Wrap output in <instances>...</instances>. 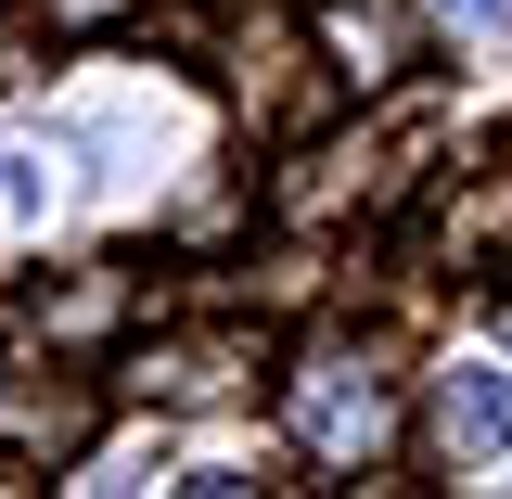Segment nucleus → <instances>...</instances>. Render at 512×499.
<instances>
[{"mask_svg": "<svg viewBox=\"0 0 512 499\" xmlns=\"http://www.w3.org/2000/svg\"><path fill=\"white\" fill-rule=\"evenodd\" d=\"M116 308H128V282H116V269H90V282H64V295H39V333H64V346H90V333H103Z\"/></svg>", "mask_w": 512, "mask_h": 499, "instance_id": "nucleus-8", "label": "nucleus"}, {"mask_svg": "<svg viewBox=\"0 0 512 499\" xmlns=\"http://www.w3.org/2000/svg\"><path fill=\"white\" fill-rule=\"evenodd\" d=\"M320 64H333L346 90H384V77L410 64V26H397L384 0H359V13H333V26H320Z\"/></svg>", "mask_w": 512, "mask_h": 499, "instance_id": "nucleus-5", "label": "nucleus"}, {"mask_svg": "<svg viewBox=\"0 0 512 499\" xmlns=\"http://www.w3.org/2000/svg\"><path fill=\"white\" fill-rule=\"evenodd\" d=\"M423 436H436V461H500V448H512V384L500 372H436Z\"/></svg>", "mask_w": 512, "mask_h": 499, "instance_id": "nucleus-4", "label": "nucleus"}, {"mask_svg": "<svg viewBox=\"0 0 512 499\" xmlns=\"http://www.w3.org/2000/svg\"><path fill=\"white\" fill-rule=\"evenodd\" d=\"M90 423H103L90 384H13L0 372V461H26V474H39V461H77Z\"/></svg>", "mask_w": 512, "mask_h": 499, "instance_id": "nucleus-3", "label": "nucleus"}, {"mask_svg": "<svg viewBox=\"0 0 512 499\" xmlns=\"http://www.w3.org/2000/svg\"><path fill=\"white\" fill-rule=\"evenodd\" d=\"M231 103H244L269 141H295V128H320L333 103H346V77H333V64H308V39H295L282 13H256L244 39H231Z\"/></svg>", "mask_w": 512, "mask_h": 499, "instance_id": "nucleus-1", "label": "nucleus"}, {"mask_svg": "<svg viewBox=\"0 0 512 499\" xmlns=\"http://www.w3.org/2000/svg\"><path fill=\"white\" fill-rule=\"evenodd\" d=\"M461 13H500V0H461Z\"/></svg>", "mask_w": 512, "mask_h": 499, "instance_id": "nucleus-10", "label": "nucleus"}, {"mask_svg": "<svg viewBox=\"0 0 512 499\" xmlns=\"http://www.w3.org/2000/svg\"><path fill=\"white\" fill-rule=\"evenodd\" d=\"M256 372V333H180V346H154L141 359V397L167 384V397H218V384H244Z\"/></svg>", "mask_w": 512, "mask_h": 499, "instance_id": "nucleus-6", "label": "nucleus"}, {"mask_svg": "<svg viewBox=\"0 0 512 499\" xmlns=\"http://www.w3.org/2000/svg\"><path fill=\"white\" fill-rule=\"evenodd\" d=\"M141 13H154V0H52V39H116Z\"/></svg>", "mask_w": 512, "mask_h": 499, "instance_id": "nucleus-9", "label": "nucleus"}, {"mask_svg": "<svg viewBox=\"0 0 512 499\" xmlns=\"http://www.w3.org/2000/svg\"><path fill=\"white\" fill-rule=\"evenodd\" d=\"M295 436H308L320 461H346V474L397 436V397H384V359H372V346H359V359H346V346H320L308 372H295Z\"/></svg>", "mask_w": 512, "mask_h": 499, "instance_id": "nucleus-2", "label": "nucleus"}, {"mask_svg": "<svg viewBox=\"0 0 512 499\" xmlns=\"http://www.w3.org/2000/svg\"><path fill=\"white\" fill-rule=\"evenodd\" d=\"M436 244L461 256V269H487V256H512V167H487V180H474V192H448Z\"/></svg>", "mask_w": 512, "mask_h": 499, "instance_id": "nucleus-7", "label": "nucleus"}]
</instances>
